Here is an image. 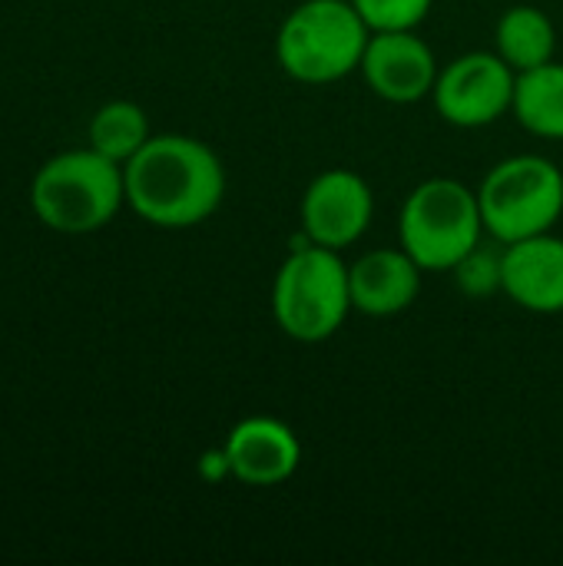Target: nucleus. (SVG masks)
<instances>
[{"mask_svg": "<svg viewBox=\"0 0 563 566\" xmlns=\"http://www.w3.org/2000/svg\"><path fill=\"white\" fill-rule=\"evenodd\" d=\"M352 308L348 269L335 249L309 245L295 249L275 275L272 312L279 328L295 342L332 338Z\"/></svg>", "mask_w": 563, "mask_h": 566, "instance_id": "nucleus-4", "label": "nucleus"}, {"mask_svg": "<svg viewBox=\"0 0 563 566\" xmlns=\"http://www.w3.org/2000/svg\"><path fill=\"white\" fill-rule=\"evenodd\" d=\"M514 113L531 133L563 139V63L551 60L518 76Z\"/></svg>", "mask_w": 563, "mask_h": 566, "instance_id": "nucleus-13", "label": "nucleus"}, {"mask_svg": "<svg viewBox=\"0 0 563 566\" xmlns=\"http://www.w3.org/2000/svg\"><path fill=\"white\" fill-rule=\"evenodd\" d=\"M229 474L249 488H275L289 481L302 461L295 431L275 418H246L229 431L226 441Z\"/></svg>", "mask_w": 563, "mask_h": 566, "instance_id": "nucleus-10", "label": "nucleus"}, {"mask_svg": "<svg viewBox=\"0 0 563 566\" xmlns=\"http://www.w3.org/2000/svg\"><path fill=\"white\" fill-rule=\"evenodd\" d=\"M146 139H149V119L136 103H126V99L106 103L90 119V146L116 159L119 166L129 163L146 146Z\"/></svg>", "mask_w": 563, "mask_h": 566, "instance_id": "nucleus-15", "label": "nucleus"}, {"mask_svg": "<svg viewBox=\"0 0 563 566\" xmlns=\"http://www.w3.org/2000/svg\"><path fill=\"white\" fill-rule=\"evenodd\" d=\"M484 229L511 245L548 232L563 212V172L544 156L498 163L478 192Z\"/></svg>", "mask_w": 563, "mask_h": 566, "instance_id": "nucleus-6", "label": "nucleus"}, {"mask_svg": "<svg viewBox=\"0 0 563 566\" xmlns=\"http://www.w3.org/2000/svg\"><path fill=\"white\" fill-rule=\"evenodd\" d=\"M372 189L348 169L322 172L302 199V226L309 242L325 249L352 245L372 222Z\"/></svg>", "mask_w": 563, "mask_h": 566, "instance_id": "nucleus-8", "label": "nucleus"}, {"mask_svg": "<svg viewBox=\"0 0 563 566\" xmlns=\"http://www.w3.org/2000/svg\"><path fill=\"white\" fill-rule=\"evenodd\" d=\"M514 73L498 53H468L435 80V106L451 126H488L514 106Z\"/></svg>", "mask_w": 563, "mask_h": 566, "instance_id": "nucleus-7", "label": "nucleus"}, {"mask_svg": "<svg viewBox=\"0 0 563 566\" xmlns=\"http://www.w3.org/2000/svg\"><path fill=\"white\" fill-rule=\"evenodd\" d=\"M557 33L544 10L538 7H511L498 23V53L511 63V70H534L554 60Z\"/></svg>", "mask_w": 563, "mask_h": 566, "instance_id": "nucleus-14", "label": "nucleus"}, {"mask_svg": "<svg viewBox=\"0 0 563 566\" xmlns=\"http://www.w3.org/2000/svg\"><path fill=\"white\" fill-rule=\"evenodd\" d=\"M504 292L528 312H563V239L548 232L504 249Z\"/></svg>", "mask_w": 563, "mask_h": 566, "instance_id": "nucleus-11", "label": "nucleus"}, {"mask_svg": "<svg viewBox=\"0 0 563 566\" xmlns=\"http://www.w3.org/2000/svg\"><path fill=\"white\" fill-rule=\"evenodd\" d=\"M368 23L345 0H305L279 30V63L302 83H332L362 66Z\"/></svg>", "mask_w": 563, "mask_h": 566, "instance_id": "nucleus-3", "label": "nucleus"}, {"mask_svg": "<svg viewBox=\"0 0 563 566\" xmlns=\"http://www.w3.org/2000/svg\"><path fill=\"white\" fill-rule=\"evenodd\" d=\"M481 202L478 192L455 179L421 182L402 209V249L431 272L455 269L481 242Z\"/></svg>", "mask_w": 563, "mask_h": 566, "instance_id": "nucleus-5", "label": "nucleus"}, {"mask_svg": "<svg viewBox=\"0 0 563 566\" xmlns=\"http://www.w3.org/2000/svg\"><path fill=\"white\" fill-rule=\"evenodd\" d=\"M352 3L362 13V20L368 23V30H375V33L411 30L431 10V0H352Z\"/></svg>", "mask_w": 563, "mask_h": 566, "instance_id": "nucleus-17", "label": "nucleus"}, {"mask_svg": "<svg viewBox=\"0 0 563 566\" xmlns=\"http://www.w3.org/2000/svg\"><path fill=\"white\" fill-rule=\"evenodd\" d=\"M362 73L382 99L415 103L435 90L438 63L431 46L411 30H382L368 36Z\"/></svg>", "mask_w": 563, "mask_h": 566, "instance_id": "nucleus-9", "label": "nucleus"}, {"mask_svg": "<svg viewBox=\"0 0 563 566\" xmlns=\"http://www.w3.org/2000/svg\"><path fill=\"white\" fill-rule=\"evenodd\" d=\"M504 242L494 245V242H478L458 265H455V275H458V285L461 292L475 295V298H484L498 289H504Z\"/></svg>", "mask_w": 563, "mask_h": 566, "instance_id": "nucleus-16", "label": "nucleus"}, {"mask_svg": "<svg viewBox=\"0 0 563 566\" xmlns=\"http://www.w3.org/2000/svg\"><path fill=\"white\" fill-rule=\"evenodd\" d=\"M421 289V265L405 249H375L348 269L352 308L385 318L405 312Z\"/></svg>", "mask_w": 563, "mask_h": 566, "instance_id": "nucleus-12", "label": "nucleus"}, {"mask_svg": "<svg viewBox=\"0 0 563 566\" xmlns=\"http://www.w3.org/2000/svg\"><path fill=\"white\" fill-rule=\"evenodd\" d=\"M126 199L123 166L103 153L70 149L43 163L30 182L33 216L63 235H86L103 229Z\"/></svg>", "mask_w": 563, "mask_h": 566, "instance_id": "nucleus-2", "label": "nucleus"}, {"mask_svg": "<svg viewBox=\"0 0 563 566\" xmlns=\"http://www.w3.org/2000/svg\"><path fill=\"white\" fill-rule=\"evenodd\" d=\"M126 202L159 229H189L209 219L226 192L219 156L192 136H149L123 163Z\"/></svg>", "mask_w": 563, "mask_h": 566, "instance_id": "nucleus-1", "label": "nucleus"}]
</instances>
